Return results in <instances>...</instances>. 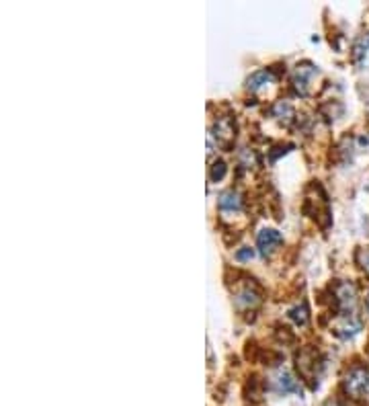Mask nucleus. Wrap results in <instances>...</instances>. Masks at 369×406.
Returning <instances> with one entry per match:
<instances>
[{"mask_svg": "<svg viewBox=\"0 0 369 406\" xmlns=\"http://www.w3.org/2000/svg\"><path fill=\"white\" fill-rule=\"evenodd\" d=\"M343 390L355 398V400H363L369 396V371L366 367H353L349 369V373L343 380Z\"/></svg>", "mask_w": 369, "mask_h": 406, "instance_id": "obj_1", "label": "nucleus"}, {"mask_svg": "<svg viewBox=\"0 0 369 406\" xmlns=\"http://www.w3.org/2000/svg\"><path fill=\"white\" fill-rule=\"evenodd\" d=\"M359 263H361L363 271L369 275V248H361L359 250Z\"/></svg>", "mask_w": 369, "mask_h": 406, "instance_id": "obj_15", "label": "nucleus"}, {"mask_svg": "<svg viewBox=\"0 0 369 406\" xmlns=\"http://www.w3.org/2000/svg\"><path fill=\"white\" fill-rule=\"evenodd\" d=\"M369 54V33H363L357 41H355V46H353V58L359 59L363 58V56H368Z\"/></svg>", "mask_w": 369, "mask_h": 406, "instance_id": "obj_12", "label": "nucleus"}, {"mask_svg": "<svg viewBox=\"0 0 369 406\" xmlns=\"http://www.w3.org/2000/svg\"><path fill=\"white\" fill-rule=\"evenodd\" d=\"M281 244H283V236L273 228H265L256 236V246L263 257H271Z\"/></svg>", "mask_w": 369, "mask_h": 406, "instance_id": "obj_4", "label": "nucleus"}, {"mask_svg": "<svg viewBox=\"0 0 369 406\" xmlns=\"http://www.w3.org/2000/svg\"><path fill=\"white\" fill-rule=\"evenodd\" d=\"M273 116L277 117L281 123H290L292 119H294V107L287 103V101H279V103H275V107H273Z\"/></svg>", "mask_w": 369, "mask_h": 406, "instance_id": "obj_10", "label": "nucleus"}, {"mask_svg": "<svg viewBox=\"0 0 369 406\" xmlns=\"http://www.w3.org/2000/svg\"><path fill=\"white\" fill-rule=\"evenodd\" d=\"M226 171H228L226 163H224V160H216V163L209 167V181H211V183L222 181V178H224V174H226Z\"/></svg>", "mask_w": 369, "mask_h": 406, "instance_id": "obj_13", "label": "nucleus"}, {"mask_svg": "<svg viewBox=\"0 0 369 406\" xmlns=\"http://www.w3.org/2000/svg\"><path fill=\"white\" fill-rule=\"evenodd\" d=\"M211 136H216L218 142H220L224 148H230V144H232L234 138H236V123H234V117H218V119H216V133H211Z\"/></svg>", "mask_w": 369, "mask_h": 406, "instance_id": "obj_3", "label": "nucleus"}, {"mask_svg": "<svg viewBox=\"0 0 369 406\" xmlns=\"http://www.w3.org/2000/svg\"><path fill=\"white\" fill-rule=\"evenodd\" d=\"M273 388L279 394H300L302 396V386L300 380H296L287 369H279L277 376L273 378Z\"/></svg>", "mask_w": 369, "mask_h": 406, "instance_id": "obj_5", "label": "nucleus"}, {"mask_svg": "<svg viewBox=\"0 0 369 406\" xmlns=\"http://www.w3.org/2000/svg\"><path fill=\"white\" fill-rule=\"evenodd\" d=\"M234 302H236L238 308H256V306L263 302L261 290H258L252 282H248L243 288L236 290V293H234Z\"/></svg>", "mask_w": 369, "mask_h": 406, "instance_id": "obj_6", "label": "nucleus"}, {"mask_svg": "<svg viewBox=\"0 0 369 406\" xmlns=\"http://www.w3.org/2000/svg\"><path fill=\"white\" fill-rule=\"evenodd\" d=\"M252 257H254V250L250 246H245L236 252V261H250Z\"/></svg>", "mask_w": 369, "mask_h": 406, "instance_id": "obj_14", "label": "nucleus"}, {"mask_svg": "<svg viewBox=\"0 0 369 406\" xmlns=\"http://www.w3.org/2000/svg\"><path fill=\"white\" fill-rule=\"evenodd\" d=\"M296 365H298V371L300 376L306 380V382H312V388H316L318 384L314 382L320 373V363H318V353L314 349H302L296 357Z\"/></svg>", "mask_w": 369, "mask_h": 406, "instance_id": "obj_2", "label": "nucleus"}, {"mask_svg": "<svg viewBox=\"0 0 369 406\" xmlns=\"http://www.w3.org/2000/svg\"><path fill=\"white\" fill-rule=\"evenodd\" d=\"M269 82H273L271 70H258V72H254V74L248 78V89H250V91H258L261 86H265V84H269Z\"/></svg>", "mask_w": 369, "mask_h": 406, "instance_id": "obj_9", "label": "nucleus"}, {"mask_svg": "<svg viewBox=\"0 0 369 406\" xmlns=\"http://www.w3.org/2000/svg\"><path fill=\"white\" fill-rule=\"evenodd\" d=\"M366 306H368V312H369V293H368V297H366Z\"/></svg>", "mask_w": 369, "mask_h": 406, "instance_id": "obj_16", "label": "nucleus"}, {"mask_svg": "<svg viewBox=\"0 0 369 406\" xmlns=\"http://www.w3.org/2000/svg\"><path fill=\"white\" fill-rule=\"evenodd\" d=\"M218 205H220V210H224V212H240V210H243V195H240L238 191L230 189V191H226V193L220 195Z\"/></svg>", "mask_w": 369, "mask_h": 406, "instance_id": "obj_8", "label": "nucleus"}, {"mask_svg": "<svg viewBox=\"0 0 369 406\" xmlns=\"http://www.w3.org/2000/svg\"><path fill=\"white\" fill-rule=\"evenodd\" d=\"M290 318L298 324V326H306L308 320H310V314H308V306L306 304H300L296 308L290 310Z\"/></svg>", "mask_w": 369, "mask_h": 406, "instance_id": "obj_11", "label": "nucleus"}, {"mask_svg": "<svg viewBox=\"0 0 369 406\" xmlns=\"http://www.w3.org/2000/svg\"><path fill=\"white\" fill-rule=\"evenodd\" d=\"M314 74H316V68H314L312 64H302V66L296 68V72H294V86H296V91H298L302 97L308 95V80H310Z\"/></svg>", "mask_w": 369, "mask_h": 406, "instance_id": "obj_7", "label": "nucleus"}]
</instances>
